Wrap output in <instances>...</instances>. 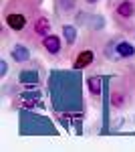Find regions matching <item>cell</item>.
<instances>
[{"instance_id": "cell-1", "label": "cell", "mask_w": 135, "mask_h": 152, "mask_svg": "<svg viewBox=\"0 0 135 152\" xmlns=\"http://www.w3.org/2000/svg\"><path fill=\"white\" fill-rule=\"evenodd\" d=\"M109 104H111L113 114H121L129 110L135 104V67L133 63H127L119 75L111 79V89H109Z\"/></svg>"}, {"instance_id": "cell-2", "label": "cell", "mask_w": 135, "mask_h": 152, "mask_svg": "<svg viewBox=\"0 0 135 152\" xmlns=\"http://www.w3.org/2000/svg\"><path fill=\"white\" fill-rule=\"evenodd\" d=\"M105 33H91L85 31L81 37L77 49L71 55V67L75 71H85L97 63V59H103V45H105Z\"/></svg>"}, {"instance_id": "cell-3", "label": "cell", "mask_w": 135, "mask_h": 152, "mask_svg": "<svg viewBox=\"0 0 135 152\" xmlns=\"http://www.w3.org/2000/svg\"><path fill=\"white\" fill-rule=\"evenodd\" d=\"M43 6L38 4H30V2H18V0H6L2 4V23L4 26L10 28V33L16 39L28 28L30 20L34 14L40 10Z\"/></svg>"}, {"instance_id": "cell-4", "label": "cell", "mask_w": 135, "mask_h": 152, "mask_svg": "<svg viewBox=\"0 0 135 152\" xmlns=\"http://www.w3.org/2000/svg\"><path fill=\"white\" fill-rule=\"evenodd\" d=\"M103 59L111 63H133L135 61V41L125 33L107 37L103 45Z\"/></svg>"}, {"instance_id": "cell-5", "label": "cell", "mask_w": 135, "mask_h": 152, "mask_svg": "<svg viewBox=\"0 0 135 152\" xmlns=\"http://www.w3.org/2000/svg\"><path fill=\"white\" fill-rule=\"evenodd\" d=\"M107 10L119 33H135V0H107Z\"/></svg>"}, {"instance_id": "cell-6", "label": "cell", "mask_w": 135, "mask_h": 152, "mask_svg": "<svg viewBox=\"0 0 135 152\" xmlns=\"http://www.w3.org/2000/svg\"><path fill=\"white\" fill-rule=\"evenodd\" d=\"M53 33V18L48 16V12L46 10H40L34 14V18L30 20V24H28V28L24 31L22 35L18 37L20 41H24L26 45H32V47H38V43L45 39V37H48Z\"/></svg>"}, {"instance_id": "cell-7", "label": "cell", "mask_w": 135, "mask_h": 152, "mask_svg": "<svg viewBox=\"0 0 135 152\" xmlns=\"http://www.w3.org/2000/svg\"><path fill=\"white\" fill-rule=\"evenodd\" d=\"M38 51L45 55L46 61L51 63H61L63 59H67V49H65V41H63V35H56V33H51L48 37H45L40 43H38Z\"/></svg>"}, {"instance_id": "cell-8", "label": "cell", "mask_w": 135, "mask_h": 152, "mask_svg": "<svg viewBox=\"0 0 135 152\" xmlns=\"http://www.w3.org/2000/svg\"><path fill=\"white\" fill-rule=\"evenodd\" d=\"M61 35H63V41H65V49H67V59H71L73 55V51L77 49L79 45V26L75 23H67V20H63L61 24Z\"/></svg>"}, {"instance_id": "cell-9", "label": "cell", "mask_w": 135, "mask_h": 152, "mask_svg": "<svg viewBox=\"0 0 135 152\" xmlns=\"http://www.w3.org/2000/svg\"><path fill=\"white\" fill-rule=\"evenodd\" d=\"M8 55L14 65H24L32 59V51H30V45H26L24 41L18 39V43H12L8 47Z\"/></svg>"}, {"instance_id": "cell-10", "label": "cell", "mask_w": 135, "mask_h": 152, "mask_svg": "<svg viewBox=\"0 0 135 152\" xmlns=\"http://www.w3.org/2000/svg\"><path fill=\"white\" fill-rule=\"evenodd\" d=\"M81 10V0H55V12L61 20L73 18Z\"/></svg>"}, {"instance_id": "cell-11", "label": "cell", "mask_w": 135, "mask_h": 152, "mask_svg": "<svg viewBox=\"0 0 135 152\" xmlns=\"http://www.w3.org/2000/svg\"><path fill=\"white\" fill-rule=\"evenodd\" d=\"M85 83H87V91H89L91 99H93V102H99V99H101V95H103V89H105L103 75L93 73V75H89V77L85 79Z\"/></svg>"}, {"instance_id": "cell-12", "label": "cell", "mask_w": 135, "mask_h": 152, "mask_svg": "<svg viewBox=\"0 0 135 152\" xmlns=\"http://www.w3.org/2000/svg\"><path fill=\"white\" fill-rule=\"evenodd\" d=\"M8 75V63H6V59H0V77L4 79Z\"/></svg>"}, {"instance_id": "cell-13", "label": "cell", "mask_w": 135, "mask_h": 152, "mask_svg": "<svg viewBox=\"0 0 135 152\" xmlns=\"http://www.w3.org/2000/svg\"><path fill=\"white\" fill-rule=\"evenodd\" d=\"M101 0H81V4L83 6H87V8H93V6H97Z\"/></svg>"}, {"instance_id": "cell-14", "label": "cell", "mask_w": 135, "mask_h": 152, "mask_svg": "<svg viewBox=\"0 0 135 152\" xmlns=\"http://www.w3.org/2000/svg\"><path fill=\"white\" fill-rule=\"evenodd\" d=\"M18 2H30V4H38V6H43V0H18Z\"/></svg>"}]
</instances>
